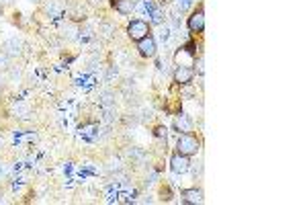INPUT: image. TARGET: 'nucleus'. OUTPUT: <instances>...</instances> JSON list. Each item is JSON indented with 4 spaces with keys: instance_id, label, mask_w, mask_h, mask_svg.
<instances>
[{
    "instance_id": "12",
    "label": "nucleus",
    "mask_w": 307,
    "mask_h": 205,
    "mask_svg": "<svg viewBox=\"0 0 307 205\" xmlns=\"http://www.w3.org/2000/svg\"><path fill=\"white\" fill-rule=\"evenodd\" d=\"M0 2H8V0H0Z\"/></svg>"
},
{
    "instance_id": "4",
    "label": "nucleus",
    "mask_w": 307,
    "mask_h": 205,
    "mask_svg": "<svg viewBox=\"0 0 307 205\" xmlns=\"http://www.w3.org/2000/svg\"><path fill=\"white\" fill-rule=\"evenodd\" d=\"M189 29L193 33H201L203 29H205V13H203V8H197V11L189 17Z\"/></svg>"
},
{
    "instance_id": "8",
    "label": "nucleus",
    "mask_w": 307,
    "mask_h": 205,
    "mask_svg": "<svg viewBox=\"0 0 307 205\" xmlns=\"http://www.w3.org/2000/svg\"><path fill=\"white\" fill-rule=\"evenodd\" d=\"M113 8L121 15H129L135 8V0H113Z\"/></svg>"
},
{
    "instance_id": "1",
    "label": "nucleus",
    "mask_w": 307,
    "mask_h": 205,
    "mask_svg": "<svg viewBox=\"0 0 307 205\" xmlns=\"http://www.w3.org/2000/svg\"><path fill=\"white\" fill-rule=\"evenodd\" d=\"M199 146H201V142L197 140L193 133H181L178 135V142H176V152L184 154V156H193V154L199 152Z\"/></svg>"
},
{
    "instance_id": "3",
    "label": "nucleus",
    "mask_w": 307,
    "mask_h": 205,
    "mask_svg": "<svg viewBox=\"0 0 307 205\" xmlns=\"http://www.w3.org/2000/svg\"><path fill=\"white\" fill-rule=\"evenodd\" d=\"M191 156H184V154H174L172 158H170V168H172V172H176V174H182V172H186L191 168Z\"/></svg>"
},
{
    "instance_id": "5",
    "label": "nucleus",
    "mask_w": 307,
    "mask_h": 205,
    "mask_svg": "<svg viewBox=\"0 0 307 205\" xmlns=\"http://www.w3.org/2000/svg\"><path fill=\"white\" fill-rule=\"evenodd\" d=\"M174 130L178 133H191L193 131V119L186 113H178L174 117Z\"/></svg>"
},
{
    "instance_id": "13",
    "label": "nucleus",
    "mask_w": 307,
    "mask_h": 205,
    "mask_svg": "<svg viewBox=\"0 0 307 205\" xmlns=\"http://www.w3.org/2000/svg\"><path fill=\"white\" fill-rule=\"evenodd\" d=\"M31 2H39V0H31Z\"/></svg>"
},
{
    "instance_id": "6",
    "label": "nucleus",
    "mask_w": 307,
    "mask_h": 205,
    "mask_svg": "<svg viewBox=\"0 0 307 205\" xmlns=\"http://www.w3.org/2000/svg\"><path fill=\"white\" fill-rule=\"evenodd\" d=\"M137 50H140L142 56L152 57V56L156 54V39H154L152 35H147V37L140 39V41H137Z\"/></svg>"
},
{
    "instance_id": "11",
    "label": "nucleus",
    "mask_w": 307,
    "mask_h": 205,
    "mask_svg": "<svg viewBox=\"0 0 307 205\" xmlns=\"http://www.w3.org/2000/svg\"><path fill=\"white\" fill-rule=\"evenodd\" d=\"M0 84H2V76H0Z\"/></svg>"
},
{
    "instance_id": "10",
    "label": "nucleus",
    "mask_w": 307,
    "mask_h": 205,
    "mask_svg": "<svg viewBox=\"0 0 307 205\" xmlns=\"http://www.w3.org/2000/svg\"><path fill=\"white\" fill-rule=\"evenodd\" d=\"M154 135H156V138H166V128H164V125H158V128L154 130Z\"/></svg>"
},
{
    "instance_id": "9",
    "label": "nucleus",
    "mask_w": 307,
    "mask_h": 205,
    "mask_svg": "<svg viewBox=\"0 0 307 205\" xmlns=\"http://www.w3.org/2000/svg\"><path fill=\"white\" fill-rule=\"evenodd\" d=\"M182 197L186 203H203V189H184Z\"/></svg>"
},
{
    "instance_id": "7",
    "label": "nucleus",
    "mask_w": 307,
    "mask_h": 205,
    "mask_svg": "<svg viewBox=\"0 0 307 205\" xmlns=\"http://www.w3.org/2000/svg\"><path fill=\"white\" fill-rule=\"evenodd\" d=\"M193 76H195L193 68H189V66H178L176 70H174V82H176V84H189V82H193Z\"/></svg>"
},
{
    "instance_id": "2",
    "label": "nucleus",
    "mask_w": 307,
    "mask_h": 205,
    "mask_svg": "<svg viewBox=\"0 0 307 205\" xmlns=\"http://www.w3.org/2000/svg\"><path fill=\"white\" fill-rule=\"evenodd\" d=\"M127 35H129L131 41H140V39L150 35V25L145 21H142V19H135V21H131L129 27H127Z\"/></svg>"
}]
</instances>
